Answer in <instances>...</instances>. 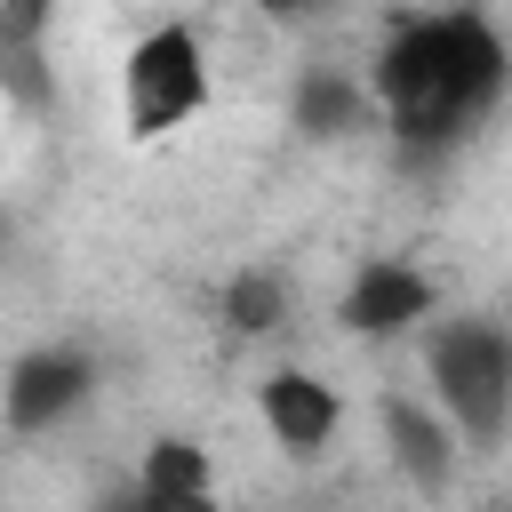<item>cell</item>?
I'll return each mask as SVG.
<instances>
[{
	"label": "cell",
	"mask_w": 512,
	"mask_h": 512,
	"mask_svg": "<svg viewBox=\"0 0 512 512\" xmlns=\"http://www.w3.org/2000/svg\"><path fill=\"white\" fill-rule=\"evenodd\" d=\"M424 312H432V280H424L416 264H400V256L360 264L352 288H344V304H336V320H344L352 336H400V328H416Z\"/></svg>",
	"instance_id": "5"
},
{
	"label": "cell",
	"mask_w": 512,
	"mask_h": 512,
	"mask_svg": "<svg viewBox=\"0 0 512 512\" xmlns=\"http://www.w3.org/2000/svg\"><path fill=\"white\" fill-rule=\"evenodd\" d=\"M280 312H288V280H280V272H264V264L232 272V288H224V320H232L240 336H272Z\"/></svg>",
	"instance_id": "10"
},
{
	"label": "cell",
	"mask_w": 512,
	"mask_h": 512,
	"mask_svg": "<svg viewBox=\"0 0 512 512\" xmlns=\"http://www.w3.org/2000/svg\"><path fill=\"white\" fill-rule=\"evenodd\" d=\"M376 96L384 120L400 136L408 160H440L456 152L504 96V40L480 8H448V16H408L384 40L376 64Z\"/></svg>",
	"instance_id": "1"
},
{
	"label": "cell",
	"mask_w": 512,
	"mask_h": 512,
	"mask_svg": "<svg viewBox=\"0 0 512 512\" xmlns=\"http://www.w3.org/2000/svg\"><path fill=\"white\" fill-rule=\"evenodd\" d=\"M424 368H432V392H440L448 424L472 448H496L504 440V416H512V344H504V328L480 320V312L472 320H448L432 336Z\"/></svg>",
	"instance_id": "2"
},
{
	"label": "cell",
	"mask_w": 512,
	"mask_h": 512,
	"mask_svg": "<svg viewBox=\"0 0 512 512\" xmlns=\"http://www.w3.org/2000/svg\"><path fill=\"white\" fill-rule=\"evenodd\" d=\"M88 384H96L88 352H72V344H40V352H24V360L8 368L0 408H8L16 432H56V424L88 400Z\"/></svg>",
	"instance_id": "4"
},
{
	"label": "cell",
	"mask_w": 512,
	"mask_h": 512,
	"mask_svg": "<svg viewBox=\"0 0 512 512\" xmlns=\"http://www.w3.org/2000/svg\"><path fill=\"white\" fill-rule=\"evenodd\" d=\"M296 128H304V136H344V128H360V96H352V80H336V72H304V80H296Z\"/></svg>",
	"instance_id": "11"
},
{
	"label": "cell",
	"mask_w": 512,
	"mask_h": 512,
	"mask_svg": "<svg viewBox=\"0 0 512 512\" xmlns=\"http://www.w3.org/2000/svg\"><path fill=\"white\" fill-rule=\"evenodd\" d=\"M264 16H280V24H296V16H312V8H328V0H256Z\"/></svg>",
	"instance_id": "12"
},
{
	"label": "cell",
	"mask_w": 512,
	"mask_h": 512,
	"mask_svg": "<svg viewBox=\"0 0 512 512\" xmlns=\"http://www.w3.org/2000/svg\"><path fill=\"white\" fill-rule=\"evenodd\" d=\"M136 504H152V512L208 504V448H192V440H152V448H144V472H136Z\"/></svg>",
	"instance_id": "8"
},
{
	"label": "cell",
	"mask_w": 512,
	"mask_h": 512,
	"mask_svg": "<svg viewBox=\"0 0 512 512\" xmlns=\"http://www.w3.org/2000/svg\"><path fill=\"white\" fill-rule=\"evenodd\" d=\"M384 440H392V456H400V472L416 480V488H448V472H456V440H448V416H432V408H416V400H384Z\"/></svg>",
	"instance_id": "7"
},
{
	"label": "cell",
	"mask_w": 512,
	"mask_h": 512,
	"mask_svg": "<svg viewBox=\"0 0 512 512\" xmlns=\"http://www.w3.org/2000/svg\"><path fill=\"white\" fill-rule=\"evenodd\" d=\"M208 104V56L192 24H152L120 64V112L128 136H168Z\"/></svg>",
	"instance_id": "3"
},
{
	"label": "cell",
	"mask_w": 512,
	"mask_h": 512,
	"mask_svg": "<svg viewBox=\"0 0 512 512\" xmlns=\"http://www.w3.org/2000/svg\"><path fill=\"white\" fill-rule=\"evenodd\" d=\"M256 408H264V424H272V440L288 456H320L336 440V392L320 376H304V368H272L264 392H256Z\"/></svg>",
	"instance_id": "6"
},
{
	"label": "cell",
	"mask_w": 512,
	"mask_h": 512,
	"mask_svg": "<svg viewBox=\"0 0 512 512\" xmlns=\"http://www.w3.org/2000/svg\"><path fill=\"white\" fill-rule=\"evenodd\" d=\"M40 24L48 0H0V80H16V96L40 104Z\"/></svg>",
	"instance_id": "9"
}]
</instances>
